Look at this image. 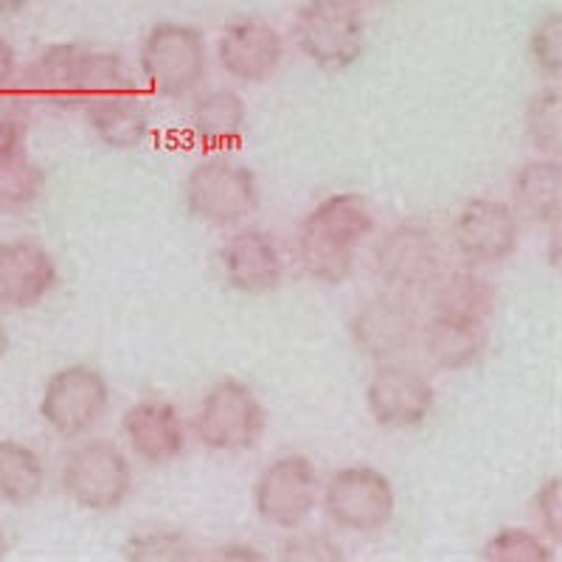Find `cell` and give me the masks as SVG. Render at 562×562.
<instances>
[{
    "label": "cell",
    "mask_w": 562,
    "mask_h": 562,
    "mask_svg": "<svg viewBox=\"0 0 562 562\" xmlns=\"http://www.w3.org/2000/svg\"><path fill=\"white\" fill-rule=\"evenodd\" d=\"M378 220L358 192H338L321 200L299 228L295 254L310 279L344 284L355 270V254L374 234Z\"/></svg>",
    "instance_id": "obj_1"
},
{
    "label": "cell",
    "mask_w": 562,
    "mask_h": 562,
    "mask_svg": "<svg viewBox=\"0 0 562 562\" xmlns=\"http://www.w3.org/2000/svg\"><path fill=\"white\" fill-rule=\"evenodd\" d=\"M29 97L52 108H88L90 102L127 88L124 59L77 43H54L32 59L23 74Z\"/></svg>",
    "instance_id": "obj_2"
},
{
    "label": "cell",
    "mask_w": 562,
    "mask_h": 562,
    "mask_svg": "<svg viewBox=\"0 0 562 562\" xmlns=\"http://www.w3.org/2000/svg\"><path fill=\"white\" fill-rule=\"evenodd\" d=\"M293 40L321 70L340 74L363 57L366 18L355 0H307L295 12Z\"/></svg>",
    "instance_id": "obj_3"
},
{
    "label": "cell",
    "mask_w": 562,
    "mask_h": 562,
    "mask_svg": "<svg viewBox=\"0 0 562 562\" xmlns=\"http://www.w3.org/2000/svg\"><path fill=\"white\" fill-rule=\"evenodd\" d=\"M138 65L158 97H192L209 74V45L200 29L186 23H158L140 43Z\"/></svg>",
    "instance_id": "obj_4"
},
{
    "label": "cell",
    "mask_w": 562,
    "mask_h": 562,
    "mask_svg": "<svg viewBox=\"0 0 562 562\" xmlns=\"http://www.w3.org/2000/svg\"><path fill=\"white\" fill-rule=\"evenodd\" d=\"M183 198L194 220L214 228H234L259 209V180L254 169L237 160L211 155L192 167Z\"/></svg>",
    "instance_id": "obj_5"
},
{
    "label": "cell",
    "mask_w": 562,
    "mask_h": 562,
    "mask_svg": "<svg viewBox=\"0 0 562 562\" xmlns=\"http://www.w3.org/2000/svg\"><path fill=\"white\" fill-rule=\"evenodd\" d=\"M268 411L248 383L225 378L205 391L198 411V439L217 453H243L259 445Z\"/></svg>",
    "instance_id": "obj_6"
},
{
    "label": "cell",
    "mask_w": 562,
    "mask_h": 562,
    "mask_svg": "<svg viewBox=\"0 0 562 562\" xmlns=\"http://www.w3.org/2000/svg\"><path fill=\"white\" fill-rule=\"evenodd\" d=\"M59 481L65 495L82 509L115 512L133 492V467L115 445L90 439L65 456Z\"/></svg>",
    "instance_id": "obj_7"
},
{
    "label": "cell",
    "mask_w": 562,
    "mask_h": 562,
    "mask_svg": "<svg viewBox=\"0 0 562 562\" xmlns=\"http://www.w3.org/2000/svg\"><path fill=\"white\" fill-rule=\"evenodd\" d=\"M324 509L338 529L355 531V535H374L394 518V484L389 475L380 473L378 467H344L326 481Z\"/></svg>",
    "instance_id": "obj_8"
},
{
    "label": "cell",
    "mask_w": 562,
    "mask_h": 562,
    "mask_svg": "<svg viewBox=\"0 0 562 562\" xmlns=\"http://www.w3.org/2000/svg\"><path fill=\"white\" fill-rule=\"evenodd\" d=\"M110 405V383L93 366L57 369L40 396V416L63 439H79L97 428Z\"/></svg>",
    "instance_id": "obj_9"
},
{
    "label": "cell",
    "mask_w": 562,
    "mask_h": 562,
    "mask_svg": "<svg viewBox=\"0 0 562 562\" xmlns=\"http://www.w3.org/2000/svg\"><path fill=\"white\" fill-rule=\"evenodd\" d=\"M321 481L313 461L301 453L270 461L256 479L254 506L259 520L273 529L295 531L307 524L318 506Z\"/></svg>",
    "instance_id": "obj_10"
},
{
    "label": "cell",
    "mask_w": 562,
    "mask_h": 562,
    "mask_svg": "<svg viewBox=\"0 0 562 562\" xmlns=\"http://www.w3.org/2000/svg\"><path fill=\"white\" fill-rule=\"evenodd\" d=\"M441 245L425 223H400L374 248V270L391 293H419L439 281Z\"/></svg>",
    "instance_id": "obj_11"
},
{
    "label": "cell",
    "mask_w": 562,
    "mask_h": 562,
    "mask_svg": "<svg viewBox=\"0 0 562 562\" xmlns=\"http://www.w3.org/2000/svg\"><path fill=\"white\" fill-rule=\"evenodd\" d=\"M520 243V217L509 203L475 198L453 220V245L470 268L506 262Z\"/></svg>",
    "instance_id": "obj_12"
},
{
    "label": "cell",
    "mask_w": 562,
    "mask_h": 562,
    "mask_svg": "<svg viewBox=\"0 0 562 562\" xmlns=\"http://www.w3.org/2000/svg\"><path fill=\"white\" fill-rule=\"evenodd\" d=\"M419 335V315L403 293H383L363 301L349 318V338L374 363L400 360Z\"/></svg>",
    "instance_id": "obj_13"
},
{
    "label": "cell",
    "mask_w": 562,
    "mask_h": 562,
    "mask_svg": "<svg viewBox=\"0 0 562 562\" xmlns=\"http://www.w3.org/2000/svg\"><path fill=\"white\" fill-rule=\"evenodd\" d=\"M366 405L380 428L411 430L425 425L434 414L436 391L422 371L391 360L380 363V369L371 374L366 385Z\"/></svg>",
    "instance_id": "obj_14"
},
{
    "label": "cell",
    "mask_w": 562,
    "mask_h": 562,
    "mask_svg": "<svg viewBox=\"0 0 562 562\" xmlns=\"http://www.w3.org/2000/svg\"><path fill=\"white\" fill-rule=\"evenodd\" d=\"M217 59L231 79L262 85L284 63V37L262 18H237L217 37Z\"/></svg>",
    "instance_id": "obj_15"
},
{
    "label": "cell",
    "mask_w": 562,
    "mask_h": 562,
    "mask_svg": "<svg viewBox=\"0 0 562 562\" xmlns=\"http://www.w3.org/2000/svg\"><path fill=\"white\" fill-rule=\"evenodd\" d=\"M59 270L52 250L32 237L0 243V307L32 310L57 288Z\"/></svg>",
    "instance_id": "obj_16"
},
{
    "label": "cell",
    "mask_w": 562,
    "mask_h": 562,
    "mask_svg": "<svg viewBox=\"0 0 562 562\" xmlns=\"http://www.w3.org/2000/svg\"><path fill=\"white\" fill-rule=\"evenodd\" d=\"M220 265L225 281L245 295L273 293L284 279L279 245L262 228H239L234 237L225 239L220 248Z\"/></svg>",
    "instance_id": "obj_17"
},
{
    "label": "cell",
    "mask_w": 562,
    "mask_h": 562,
    "mask_svg": "<svg viewBox=\"0 0 562 562\" xmlns=\"http://www.w3.org/2000/svg\"><path fill=\"white\" fill-rule=\"evenodd\" d=\"M130 450L147 464H169L186 450V425L178 408L160 396H144L122 416Z\"/></svg>",
    "instance_id": "obj_18"
},
{
    "label": "cell",
    "mask_w": 562,
    "mask_h": 562,
    "mask_svg": "<svg viewBox=\"0 0 562 562\" xmlns=\"http://www.w3.org/2000/svg\"><path fill=\"white\" fill-rule=\"evenodd\" d=\"M90 130L110 149H138L153 130V108L133 85L113 90L85 108Z\"/></svg>",
    "instance_id": "obj_19"
},
{
    "label": "cell",
    "mask_w": 562,
    "mask_h": 562,
    "mask_svg": "<svg viewBox=\"0 0 562 562\" xmlns=\"http://www.w3.org/2000/svg\"><path fill=\"white\" fill-rule=\"evenodd\" d=\"M192 138L209 153L237 147L248 130V108L234 88H214L194 97L189 108Z\"/></svg>",
    "instance_id": "obj_20"
},
{
    "label": "cell",
    "mask_w": 562,
    "mask_h": 562,
    "mask_svg": "<svg viewBox=\"0 0 562 562\" xmlns=\"http://www.w3.org/2000/svg\"><path fill=\"white\" fill-rule=\"evenodd\" d=\"M512 209L535 225H554L562 220V164L560 158L526 160L512 180Z\"/></svg>",
    "instance_id": "obj_21"
},
{
    "label": "cell",
    "mask_w": 562,
    "mask_h": 562,
    "mask_svg": "<svg viewBox=\"0 0 562 562\" xmlns=\"http://www.w3.org/2000/svg\"><path fill=\"white\" fill-rule=\"evenodd\" d=\"M486 349V324L434 315L425 329V355L439 371H464Z\"/></svg>",
    "instance_id": "obj_22"
},
{
    "label": "cell",
    "mask_w": 562,
    "mask_h": 562,
    "mask_svg": "<svg viewBox=\"0 0 562 562\" xmlns=\"http://www.w3.org/2000/svg\"><path fill=\"white\" fill-rule=\"evenodd\" d=\"M495 304H498L495 284L470 265L445 276L434 290V315L486 324V318L495 313Z\"/></svg>",
    "instance_id": "obj_23"
},
{
    "label": "cell",
    "mask_w": 562,
    "mask_h": 562,
    "mask_svg": "<svg viewBox=\"0 0 562 562\" xmlns=\"http://www.w3.org/2000/svg\"><path fill=\"white\" fill-rule=\"evenodd\" d=\"M45 490V464L23 441L0 439V501L9 506H29Z\"/></svg>",
    "instance_id": "obj_24"
},
{
    "label": "cell",
    "mask_w": 562,
    "mask_h": 562,
    "mask_svg": "<svg viewBox=\"0 0 562 562\" xmlns=\"http://www.w3.org/2000/svg\"><path fill=\"white\" fill-rule=\"evenodd\" d=\"M45 192V172L23 153H0V214H23Z\"/></svg>",
    "instance_id": "obj_25"
},
{
    "label": "cell",
    "mask_w": 562,
    "mask_h": 562,
    "mask_svg": "<svg viewBox=\"0 0 562 562\" xmlns=\"http://www.w3.org/2000/svg\"><path fill=\"white\" fill-rule=\"evenodd\" d=\"M560 90L557 88H540L531 93L526 102L524 124L526 138L531 147L546 158H560L562 153V119H560Z\"/></svg>",
    "instance_id": "obj_26"
},
{
    "label": "cell",
    "mask_w": 562,
    "mask_h": 562,
    "mask_svg": "<svg viewBox=\"0 0 562 562\" xmlns=\"http://www.w3.org/2000/svg\"><path fill=\"white\" fill-rule=\"evenodd\" d=\"M486 562H554V546L543 535L518 526H504L486 540L481 551Z\"/></svg>",
    "instance_id": "obj_27"
},
{
    "label": "cell",
    "mask_w": 562,
    "mask_h": 562,
    "mask_svg": "<svg viewBox=\"0 0 562 562\" xmlns=\"http://www.w3.org/2000/svg\"><path fill=\"white\" fill-rule=\"evenodd\" d=\"M194 543L180 529H144L124 543V560L133 562H186L198 560Z\"/></svg>",
    "instance_id": "obj_28"
},
{
    "label": "cell",
    "mask_w": 562,
    "mask_h": 562,
    "mask_svg": "<svg viewBox=\"0 0 562 562\" xmlns=\"http://www.w3.org/2000/svg\"><path fill=\"white\" fill-rule=\"evenodd\" d=\"M529 57L535 68L549 79H560L562 74V14L546 12L537 20L529 34Z\"/></svg>",
    "instance_id": "obj_29"
},
{
    "label": "cell",
    "mask_w": 562,
    "mask_h": 562,
    "mask_svg": "<svg viewBox=\"0 0 562 562\" xmlns=\"http://www.w3.org/2000/svg\"><path fill=\"white\" fill-rule=\"evenodd\" d=\"M281 560H295V562H340L346 560L344 549L335 543L333 537L321 535V531H299L281 546Z\"/></svg>",
    "instance_id": "obj_30"
},
{
    "label": "cell",
    "mask_w": 562,
    "mask_h": 562,
    "mask_svg": "<svg viewBox=\"0 0 562 562\" xmlns=\"http://www.w3.org/2000/svg\"><path fill=\"white\" fill-rule=\"evenodd\" d=\"M531 515H535L537 526L543 529V535L554 543L562 540V479L551 475L549 481L540 484V490L531 498Z\"/></svg>",
    "instance_id": "obj_31"
},
{
    "label": "cell",
    "mask_w": 562,
    "mask_h": 562,
    "mask_svg": "<svg viewBox=\"0 0 562 562\" xmlns=\"http://www.w3.org/2000/svg\"><path fill=\"white\" fill-rule=\"evenodd\" d=\"M26 144V110L0 97V153H23Z\"/></svg>",
    "instance_id": "obj_32"
},
{
    "label": "cell",
    "mask_w": 562,
    "mask_h": 562,
    "mask_svg": "<svg viewBox=\"0 0 562 562\" xmlns=\"http://www.w3.org/2000/svg\"><path fill=\"white\" fill-rule=\"evenodd\" d=\"M14 74H18V54H14L12 43L0 34V90L9 88Z\"/></svg>",
    "instance_id": "obj_33"
},
{
    "label": "cell",
    "mask_w": 562,
    "mask_h": 562,
    "mask_svg": "<svg viewBox=\"0 0 562 562\" xmlns=\"http://www.w3.org/2000/svg\"><path fill=\"white\" fill-rule=\"evenodd\" d=\"M209 560H265L262 554L256 549H250V546H223V549H217L214 554H209Z\"/></svg>",
    "instance_id": "obj_34"
},
{
    "label": "cell",
    "mask_w": 562,
    "mask_h": 562,
    "mask_svg": "<svg viewBox=\"0 0 562 562\" xmlns=\"http://www.w3.org/2000/svg\"><path fill=\"white\" fill-rule=\"evenodd\" d=\"M29 0H0V18H12V14L23 12Z\"/></svg>",
    "instance_id": "obj_35"
},
{
    "label": "cell",
    "mask_w": 562,
    "mask_h": 562,
    "mask_svg": "<svg viewBox=\"0 0 562 562\" xmlns=\"http://www.w3.org/2000/svg\"><path fill=\"white\" fill-rule=\"evenodd\" d=\"M7 349H9V338H7V329H3V326H0V358H3V355H7Z\"/></svg>",
    "instance_id": "obj_36"
},
{
    "label": "cell",
    "mask_w": 562,
    "mask_h": 562,
    "mask_svg": "<svg viewBox=\"0 0 562 562\" xmlns=\"http://www.w3.org/2000/svg\"><path fill=\"white\" fill-rule=\"evenodd\" d=\"M3 549H7V540H3V531H0V557H3Z\"/></svg>",
    "instance_id": "obj_37"
},
{
    "label": "cell",
    "mask_w": 562,
    "mask_h": 562,
    "mask_svg": "<svg viewBox=\"0 0 562 562\" xmlns=\"http://www.w3.org/2000/svg\"><path fill=\"white\" fill-rule=\"evenodd\" d=\"M355 3H385V0H355Z\"/></svg>",
    "instance_id": "obj_38"
}]
</instances>
